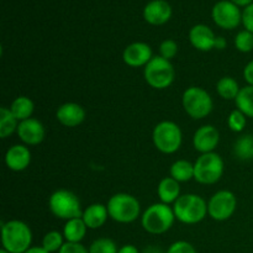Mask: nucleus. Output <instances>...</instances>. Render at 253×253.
Here are the masks:
<instances>
[{
  "label": "nucleus",
  "mask_w": 253,
  "mask_h": 253,
  "mask_svg": "<svg viewBox=\"0 0 253 253\" xmlns=\"http://www.w3.org/2000/svg\"><path fill=\"white\" fill-rule=\"evenodd\" d=\"M224 174V161L215 152L204 153L194 163V179L204 185L215 184Z\"/></svg>",
  "instance_id": "obj_9"
},
{
  "label": "nucleus",
  "mask_w": 253,
  "mask_h": 253,
  "mask_svg": "<svg viewBox=\"0 0 253 253\" xmlns=\"http://www.w3.org/2000/svg\"><path fill=\"white\" fill-rule=\"evenodd\" d=\"M0 253H10V252H7V251H6V250L1 249V250H0Z\"/></svg>",
  "instance_id": "obj_42"
},
{
  "label": "nucleus",
  "mask_w": 253,
  "mask_h": 253,
  "mask_svg": "<svg viewBox=\"0 0 253 253\" xmlns=\"http://www.w3.org/2000/svg\"><path fill=\"white\" fill-rule=\"evenodd\" d=\"M58 253H89V250L82 244H72L66 242Z\"/></svg>",
  "instance_id": "obj_35"
},
{
  "label": "nucleus",
  "mask_w": 253,
  "mask_h": 253,
  "mask_svg": "<svg viewBox=\"0 0 253 253\" xmlns=\"http://www.w3.org/2000/svg\"><path fill=\"white\" fill-rule=\"evenodd\" d=\"M142 253H166L163 252L160 247H156V246H148L143 250Z\"/></svg>",
  "instance_id": "obj_40"
},
{
  "label": "nucleus",
  "mask_w": 253,
  "mask_h": 253,
  "mask_svg": "<svg viewBox=\"0 0 253 253\" xmlns=\"http://www.w3.org/2000/svg\"><path fill=\"white\" fill-rule=\"evenodd\" d=\"M178 53V43L174 40H165L160 46V56L163 58L170 59L174 58Z\"/></svg>",
  "instance_id": "obj_32"
},
{
  "label": "nucleus",
  "mask_w": 253,
  "mask_h": 253,
  "mask_svg": "<svg viewBox=\"0 0 253 253\" xmlns=\"http://www.w3.org/2000/svg\"><path fill=\"white\" fill-rule=\"evenodd\" d=\"M212 20L221 29L234 30L242 21V12L236 4L222 0L212 7Z\"/></svg>",
  "instance_id": "obj_11"
},
{
  "label": "nucleus",
  "mask_w": 253,
  "mask_h": 253,
  "mask_svg": "<svg viewBox=\"0 0 253 253\" xmlns=\"http://www.w3.org/2000/svg\"><path fill=\"white\" fill-rule=\"evenodd\" d=\"M182 104L185 113L194 120L207 118L214 108L210 94L200 86H189L183 93Z\"/></svg>",
  "instance_id": "obj_8"
},
{
  "label": "nucleus",
  "mask_w": 253,
  "mask_h": 253,
  "mask_svg": "<svg viewBox=\"0 0 253 253\" xmlns=\"http://www.w3.org/2000/svg\"><path fill=\"white\" fill-rule=\"evenodd\" d=\"M240 88L239 83L232 77H222L216 84V91L225 100H235L239 95Z\"/></svg>",
  "instance_id": "obj_25"
},
{
  "label": "nucleus",
  "mask_w": 253,
  "mask_h": 253,
  "mask_svg": "<svg viewBox=\"0 0 253 253\" xmlns=\"http://www.w3.org/2000/svg\"><path fill=\"white\" fill-rule=\"evenodd\" d=\"M109 217V211L106 205L103 204H91L83 211V221L85 222L86 227L90 230L100 229L104 226Z\"/></svg>",
  "instance_id": "obj_19"
},
{
  "label": "nucleus",
  "mask_w": 253,
  "mask_h": 253,
  "mask_svg": "<svg viewBox=\"0 0 253 253\" xmlns=\"http://www.w3.org/2000/svg\"><path fill=\"white\" fill-rule=\"evenodd\" d=\"M237 198L230 190H219L210 198L208 203V214L212 220L225 221L235 214Z\"/></svg>",
  "instance_id": "obj_10"
},
{
  "label": "nucleus",
  "mask_w": 253,
  "mask_h": 253,
  "mask_svg": "<svg viewBox=\"0 0 253 253\" xmlns=\"http://www.w3.org/2000/svg\"><path fill=\"white\" fill-rule=\"evenodd\" d=\"M175 220L174 211L163 203H156L148 207L141 216L143 230L151 235H162L173 226Z\"/></svg>",
  "instance_id": "obj_3"
},
{
  "label": "nucleus",
  "mask_w": 253,
  "mask_h": 253,
  "mask_svg": "<svg viewBox=\"0 0 253 253\" xmlns=\"http://www.w3.org/2000/svg\"><path fill=\"white\" fill-rule=\"evenodd\" d=\"M20 121L11 113L10 108L1 106L0 108V137L6 138L17 131Z\"/></svg>",
  "instance_id": "obj_24"
},
{
  "label": "nucleus",
  "mask_w": 253,
  "mask_h": 253,
  "mask_svg": "<svg viewBox=\"0 0 253 253\" xmlns=\"http://www.w3.org/2000/svg\"><path fill=\"white\" fill-rule=\"evenodd\" d=\"M170 177L177 182H189L194 178V163L185 160H178L170 166Z\"/></svg>",
  "instance_id": "obj_22"
},
{
  "label": "nucleus",
  "mask_w": 253,
  "mask_h": 253,
  "mask_svg": "<svg viewBox=\"0 0 253 253\" xmlns=\"http://www.w3.org/2000/svg\"><path fill=\"white\" fill-rule=\"evenodd\" d=\"M153 52L150 44L145 42H133L128 44L123 53V59L125 64L132 68L146 67L148 62L153 58Z\"/></svg>",
  "instance_id": "obj_12"
},
{
  "label": "nucleus",
  "mask_w": 253,
  "mask_h": 253,
  "mask_svg": "<svg viewBox=\"0 0 253 253\" xmlns=\"http://www.w3.org/2000/svg\"><path fill=\"white\" fill-rule=\"evenodd\" d=\"M234 4H236L237 6H249L250 4H252L253 0H230Z\"/></svg>",
  "instance_id": "obj_41"
},
{
  "label": "nucleus",
  "mask_w": 253,
  "mask_h": 253,
  "mask_svg": "<svg viewBox=\"0 0 253 253\" xmlns=\"http://www.w3.org/2000/svg\"><path fill=\"white\" fill-rule=\"evenodd\" d=\"M32 231L20 220H10L1 225L2 249L10 253H24L31 247Z\"/></svg>",
  "instance_id": "obj_1"
},
{
  "label": "nucleus",
  "mask_w": 253,
  "mask_h": 253,
  "mask_svg": "<svg viewBox=\"0 0 253 253\" xmlns=\"http://www.w3.org/2000/svg\"><path fill=\"white\" fill-rule=\"evenodd\" d=\"M189 41L198 51L208 52L215 48L216 36L207 25H195L189 31Z\"/></svg>",
  "instance_id": "obj_15"
},
{
  "label": "nucleus",
  "mask_w": 253,
  "mask_h": 253,
  "mask_svg": "<svg viewBox=\"0 0 253 253\" xmlns=\"http://www.w3.org/2000/svg\"><path fill=\"white\" fill-rule=\"evenodd\" d=\"M172 16V7L165 0H153L145 6L143 17L151 25H163Z\"/></svg>",
  "instance_id": "obj_17"
},
{
  "label": "nucleus",
  "mask_w": 253,
  "mask_h": 253,
  "mask_svg": "<svg viewBox=\"0 0 253 253\" xmlns=\"http://www.w3.org/2000/svg\"><path fill=\"white\" fill-rule=\"evenodd\" d=\"M158 197H160L161 203L163 204H174L180 197V187L179 182L173 179L172 177L163 178L160 182L157 188Z\"/></svg>",
  "instance_id": "obj_20"
},
{
  "label": "nucleus",
  "mask_w": 253,
  "mask_h": 253,
  "mask_svg": "<svg viewBox=\"0 0 253 253\" xmlns=\"http://www.w3.org/2000/svg\"><path fill=\"white\" fill-rule=\"evenodd\" d=\"M166 253H198L192 244L187 241H175L170 245Z\"/></svg>",
  "instance_id": "obj_33"
},
{
  "label": "nucleus",
  "mask_w": 253,
  "mask_h": 253,
  "mask_svg": "<svg viewBox=\"0 0 253 253\" xmlns=\"http://www.w3.org/2000/svg\"><path fill=\"white\" fill-rule=\"evenodd\" d=\"M237 109L244 113L247 118L253 119V85H246L241 88L239 95L235 99Z\"/></svg>",
  "instance_id": "obj_26"
},
{
  "label": "nucleus",
  "mask_w": 253,
  "mask_h": 253,
  "mask_svg": "<svg viewBox=\"0 0 253 253\" xmlns=\"http://www.w3.org/2000/svg\"><path fill=\"white\" fill-rule=\"evenodd\" d=\"M56 118L67 127H76L85 120V110L77 103H66L58 108Z\"/></svg>",
  "instance_id": "obj_18"
},
{
  "label": "nucleus",
  "mask_w": 253,
  "mask_h": 253,
  "mask_svg": "<svg viewBox=\"0 0 253 253\" xmlns=\"http://www.w3.org/2000/svg\"><path fill=\"white\" fill-rule=\"evenodd\" d=\"M85 222L82 217H76V219L68 220L63 227V236L66 242H72V244H81L82 240L86 235Z\"/></svg>",
  "instance_id": "obj_21"
},
{
  "label": "nucleus",
  "mask_w": 253,
  "mask_h": 253,
  "mask_svg": "<svg viewBox=\"0 0 253 253\" xmlns=\"http://www.w3.org/2000/svg\"><path fill=\"white\" fill-rule=\"evenodd\" d=\"M220 141V133L217 128L212 125H204L195 131L193 136V146L198 152L204 153L214 152Z\"/></svg>",
  "instance_id": "obj_14"
},
{
  "label": "nucleus",
  "mask_w": 253,
  "mask_h": 253,
  "mask_svg": "<svg viewBox=\"0 0 253 253\" xmlns=\"http://www.w3.org/2000/svg\"><path fill=\"white\" fill-rule=\"evenodd\" d=\"M143 77L148 85L163 90L172 85L175 78V71L170 61L161 56H155L143 69Z\"/></svg>",
  "instance_id": "obj_5"
},
{
  "label": "nucleus",
  "mask_w": 253,
  "mask_h": 253,
  "mask_svg": "<svg viewBox=\"0 0 253 253\" xmlns=\"http://www.w3.org/2000/svg\"><path fill=\"white\" fill-rule=\"evenodd\" d=\"M64 242V236L63 234H61L59 231H49L42 239V247L46 250L47 252L54 253L59 252V250L63 247Z\"/></svg>",
  "instance_id": "obj_28"
},
{
  "label": "nucleus",
  "mask_w": 253,
  "mask_h": 253,
  "mask_svg": "<svg viewBox=\"0 0 253 253\" xmlns=\"http://www.w3.org/2000/svg\"><path fill=\"white\" fill-rule=\"evenodd\" d=\"M31 163V152L25 145H14L5 153V165L10 170L22 172Z\"/></svg>",
  "instance_id": "obj_16"
},
{
  "label": "nucleus",
  "mask_w": 253,
  "mask_h": 253,
  "mask_svg": "<svg viewBox=\"0 0 253 253\" xmlns=\"http://www.w3.org/2000/svg\"><path fill=\"white\" fill-rule=\"evenodd\" d=\"M234 153L242 161L253 160V135L241 136L234 145Z\"/></svg>",
  "instance_id": "obj_27"
},
{
  "label": "nucleus",
  "mask_w": 253,
  "mask_h": 253,
  "mask_svg": "<svg viewBox=\"0 0 253 253\" xmlns=\"http://www.w3.org/2000/svg\"><path fill=\"white\" fill-rule=\"evenodd\" d=\"M16 133L20 140L27 146L40 145L46 136V131L41 121L32 118L20 121Z\"/></svg>",
  "instance_id": "obj_13"
},
{
  "label": "nucleus",
  "mask_w": 253,
  "mask_h": 253,
  "mask_svg": "<svg viewBox=\"0 0 253 253\" xmlns=\"http://www.w3.org/2000/svg\"><path fill=\"white\" fill-rule=\"evenodd\" d=\"M48 207L54 216L66 221L83 216L81 202L71 190L59 189L52 193L48 200Z\"/></svg>",
  "instance_id": "obj_6"
},
{
  "label": "nucleus",
  "mask_w": 253,
  "mask_h": 253,
  "mask_svg": "<svg viewBox=\"0 0 253 253\" xmlns=\"http://www.w3.org/2000/svg\"><path fill=\"white\" fill-rule=\"evenodd\" d=\"M242 24L247 31L253 34V2L245 7L244 12H242Z\"/></svg>",
  "instance_id": "obj_34"
},
{
  "label": "nucleus",
  "mask_w": 253,
  "mask_h": 253,
  "mask_svg": "<svg viewBox=\"0 0 253 253\" xmlns=\"http://www.w3.org/2000/svg\"><path fill=\"white\" fill-rule=\"evenodd\" d=\"M226 47V40L224 37H216V43H215V48L224 49Z\"/></svg>",
  "instance_id": "obj_38"
},
{
  "label": "nucleus",
  "mask_w": 253,
  "mask_h": 253,
  "mask_svg": "<svg viewBox=\"0 0 253 253\" xmlns=\"http://www.w3.org/2000/svg\"><path fill=\"white\" fill-rule=\"evenodd\" d=\"M10 110L17 120L24 121L31 118L35 110V104L27 96H17L10 105Z\"/></svg>",
  "instance_id": "obj_23"
},
{
  "label": "nucleus",
  "mask_w": 253,
  "mask_h": 253,
  "mask_svg": "<svg viewBox=\"0 0 253 253\" xmlns=\"http://www.w3.org/2000/svg\"><path fill=\"white\" fill-rule=\"evenodd\" d=\"M24 253H49V252H47L46 250L43 249V247H40V246H34V247H30L29 250H27L26 252H24Z\"/></svg>",
  "instance_id": "obj_39"
},
{
  "label": "nucleus",
  "mask_w": 253,
  "mask_h": 253,
  "mask_svg": "<svg viewBox=\"0 0 253 253\" xmlns=\"http://www.w3.org/2000/svg\"><path fill=\"white\" fill-rule=\"evenodd\" d=\"M244 78L249 85H253V59L246 64L244 69Z\"/></svg>",
  "instance_id": "obj_36"
},
{
  "label": "nucleus",
  "mask_w": 253,
  "mask_h": 253,
  "mask_svg": "<svg viewBox=\"0 0 253 253\" xmlns=\"http://www.w3.org/2000/svg\"><path fill=\"white\" fill-rule=\"evenodd\" d=\"M175 219L185 225H195L208 215V203L198 194H184L173 204Z\"/></svg>",
  "instance_id": "obj_2"
},
{
  "label": "nucleus",
  "mask_w": 253,
  "mask_h": 253,
  "mask_svg": "<svg viewBox=\"0 0 253 253\" xmlns=\"http://www.w3.org/2000/svg\"><path fill=\"white\" fill-rule=\"evenodd\" d=\"M118 253H140V251H138L137 247L133 246V245H124V246H121L120 249H119Z\"/></svg>",
  "instance_id": "obj_37"
},
{
  "label": "nucleus",
  "mask_w": 253,
  "mask_h": 253,
  "mask_svg": "<svg viewBox=\"0 0 253 253\" xmlns=\"http://www.w3.org/2000/svg\"><path fill=\"white\" fill-rule=\"evenodd\" d=\"M89 253H118L119 249L115 241L108 237L94 240L89 246Z\"/></svg>",
  "instance_id": "obj_29"
},
{
  "label": "nucleus",
  "mask_w": 253,
  "mask_h": 253,
  "mask_svg": "<svg viewBox=\"0 0 253 253\" xmlns=\"http://www.w3.org/2000/svg\"><path fill=\"white\" fill-rule=\"evenodd\" d=\"M235 47L242 53H249L253 49V34L244 30L240 31L235 37Z\"/></svg>",
  "instance_id": "obj_30"
},
{
  "label": "nucleus",
  "mask_w": 253,
  "mask_h": 253,
  "mask_svg": "<svg viewBox=\"0 0 253 253\" xmlns=\"http://www.w3.org/2000/svg\"><path fill=\"white\" fill-rule=\"evenodd\" d=\"M227 125L234 132H242L247 125V116L244 113L236 109L231 111V114L227 118Z\"/></svg>",
  "instance_id": "obj_31"
},
{
  "label": "nucleus",
  "mask_w": 253,
  "mask_h": 253,
  "mask_svg": "<svg viewBox=\"0 0 253 253\" xmlns=\"http://www.w3.org/2000/svg\"><path fill=\"white\" fill-rule=\"evenodd\" d=\"M152 140L160 152L172 155L182 146L183 133L179 126L173 121H162L153 128Z\"/></svg>",
  "instance_id": "obj_7"
},
{
  "label": "nucleus",
  "mask_w": 253,
  "mask_h": 253,
  "mask_svg": "<svg viewBox=\"0 0 253 253\" xmlns=\"http://www.w3.org/2000/svg\"><path fill=\"white\" fill-rule=\"evenodd\" d=\"M109 216L120 224H130L136 221L141 214L140 202L127 193H118L109 199Z\"/></svg>",
  "instance_id": "obj_4"
}]
</instances>
